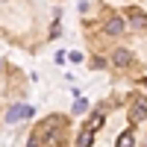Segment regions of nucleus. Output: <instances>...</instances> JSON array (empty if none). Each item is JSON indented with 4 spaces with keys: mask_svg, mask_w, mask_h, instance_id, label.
I'll return each mask as SVG.
<instances>
[{
    "mask_svg": "<svg viewBox=\"0 0 147 147\" xmlns=\"http://www.w3.org/2000/svg\"><path fill=\"white\" fill-rule=\"evenodd\" d=\"M30 115H32V109H30V106H24V103H15V106H9V112H6V121H9V124H18V121L30 118Z\"/></svg>",
    "mask_w": 147,
    "mask_h": 147,
    "instance_id": "nucleus-1",
    "label": "nucleus"
},
{
    "mask_svg": "<svg viewBox=\"0 0 147 147\" xmlns=\"http://www.w3.org/2000/svg\"><path fill=\"white\" fill-rule=\"evenodd\" d=\"M103 121H106V109H94V112L88 115V121H85V127L82 129H88V132H97L103 127Z\"/></svg>",
    "mask_w": 147,
    "mask_h": 147,
    "instance_id": "nucleus-2",
    "label": "nucleus"
},
{
    "mask_svg": "<svg viewBox=\"0 0 147 147\" xmlns=\"http://www.w3.org/2000/svg\"><path fill=\"white\" fill-rule=\"evenodd\" d=\"M129 115H132V121H144L147 118V97H136V100H132Z\"/></svg>",
    "mask_w": 147,
    "mask_h": 147,
    "instance_id": "nucleus-3",
    "label": "nucleus"
},
{
    "mask_svg": "<svg viewBox=\"0 0 147 147\" xmlns=\"http://www.w3.org/2000/svg\"><path fill=\"white\" fill-rule=\"evenodd\" d=\"M127 18L136 24V27H144V24H147V15H144L138 6H129V9H127Z\"/></svg>",
    "mask_w": 147,
    "mask_h": 147,
    "instance_id": "nucleus-4",
    "label": "nucleus"
},
{
    "mask_svg": "<svg viewBox=\"0 0 147 147\" xmlns=\"http://www.w3.org/2000/svg\"><path fill=\"white\" fill-rule=\"evenodd\" d=\"M121 32H124V21H121L118 15H112L109 24H106V35H121Z\"/></svg>",
    "mask_w": 147,
    "mask_h": 147,
    "instance_id": "nucleus-5",
    "label": "nucleus"
},
{
    "mask_svg": "<svg viewBox=\"0 0 147 147\" xmlns=\"http://www.w3.org/2000/svg\"><path fill=\"white\" fill-rule=\"evenodd\" d=\"M132 144H136V132L132 129H127V132L118 136V147H132Z\"/></svg>",
    "mask_w": 147,
    "mask_h": 147,
    "instance_id": "nucleus-6",
    "label": "nucleus"
},
{
    "mask_svg": "<svg viewBox=\"0 0 147 147\" xmlns=\"http://www.w3.org/2000/svg\"><path fill=\"white\" fill-rule=\"evenodd\" d=\"M129 59H132V56H129V50H124V47H121V50H115V65H118V68L129 65Z\"/></svg>",
    "mask_w": 147,
    "mask_h": 147,
    "instance_id": "nucleus-7",
    "label": "nucleus"
},
{
    "mask_svg": "<svg viewBox=\"0 0 147 147\" xmlns=\"http://www.w3.org/2000/svg\"><path fill=\"white\" fill-rule=\"evenodd\" d=\"M85 109H88V103H85V100H77V103H74V115H82Z\"/></svg>",
    "mask_w": 147,
    "mask_h": 147,
    "instance_id": "nucleus-8",
    "label": "nucleus"
},
{
    "mask_svg": "<svg viewBox=\"0 0 147 147\" xmlns=\"http://www.w3.org/2000/svg\"><path fill=\"white\" fill-rule=\"evenodd\" d=\"M141 85H147V77H144V80H141Z\"/></svg>",
    "mask_w": 147,
    "mask_h": 147,
    "instance_id": "nucleus-9",
    "label": "nucleus"
}]
</instances>
